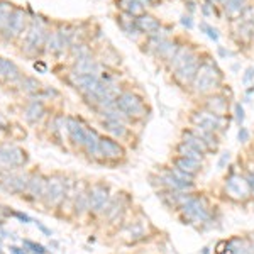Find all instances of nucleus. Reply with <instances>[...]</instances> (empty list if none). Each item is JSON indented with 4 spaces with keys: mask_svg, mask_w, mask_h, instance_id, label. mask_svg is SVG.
Masks as SVG:
<instances>
[{
    "mask_svg": "<svg viewBox=\"0 0 254 254\" xmlns=\"http://www.w3.org/2000/svg\"><path fill=\"white\" fill-rule=\"evenodd\" d=\"M29 165V153L14 142H0V176Z\"/></svg>",
    "mask_w": 254,
    "mask_h": 254,
    "instance_id": "3",
    "label": "nucleus"
},
{
    "mask_svg": "<svg viewBox=\"0 0 254 254\" xmlns=\"http://www.w3.org/2000/svg\"><path fill=\"white\" fill-rule=\"evenodd\" d=\"M49 34L48 22L43 17H31L29 27H27L26 34L20 39V51L26 56H38L41 51H44V44H46Z\"/></svg>",
    "mask_w": 254,
    "mask_h": 254,
    "instance_id": "1",
    "label": "nucleus"
},
{
    "mask_svg": "<svg viewBox=\"0 0 254 254\" xmlns=\"http://www.w3.org/2000/svg\"><path fill=\"white\" fill-rule=\"evenodd\" d=\"M73 71L80 75H100V63L95 56H85V58L73 61Z\"/></svg>",
    "mask_w": 254,
    "mask_h": 254,
    "instance_id": "23",
    "label": "nucleus"
},
{
    "mask_svg": "<svg viewBox=\"0 0 254 254\" xmlns=\"http://www.w3.org/2000/svg\"><path fill=\"white\" fill-rule=\"evenodd\" d=\"M126 208H127L126 195L124 193L112 195V198H110V203H109L107 210H105V214H104V219L107 220L109 224L121 222V220L124 219Z\"/></svg>",
    "mask_w": 254,
    "mask_h": 254,
    "instance_id": "18",
    "label": "nucleus"
},
{
    "mask_svg": "<svg viewBox=\"0 0 254 254\" xmlns=\"http://www.w3.org/2000/svg\"><path fill=\"white\" fill-rule=\"evenodd\" d=\"M12 217H15V219H19V220H22L24 224H27V222H32V219L29 215H26V214H22V212H12L10 214Z\"/></svg>",
    "mask_w": 254,
    "mask_h": 254,
    "instance_id": "43",
    "label": "nucleus"
},
{
    "mask_svg": "<svg viewBox=\"0 0 254 254\" xmlns=\"http://www.w3.org/2000/svg\"><path fill=\"white\" fill-rule=\"evenodd\" d=\"M200 31L202 32H205V34L210 38L212 41H219V31L215 29V27H212L210 24H207V22H200Z\"/></svg>",
    "mask_w": 254,
    "mask_h": 254,
    "instance_id": "37",
    "label": "nucleus"
},
{
    "mask_svg": "<svg viewBox=\"0 0 254 254\" xmlns=\"http://www.w3.org/2000/svg\"><path fill=\"white\" fill-rule=\"evenodd\" d=\"M19 87L29 97H39L41 92H43V85H41V81L38 78H34V76L24 75L22 78L19 80Z\"/></svg>",
    "mask_w": 254,
    "mask_h": 254,
    "instance_id": "30",
    "label": "nucleus"
},
{
    "mask_svg": "<svg viewBox=\"0 0 254 254\" xmlns=\"http://www.w3.org/2000/svg\"><path fill=\"white\" fill-rule=\"evenodd\" d=\"M200 63H202V58L198 56V53L191 55L190 58L182 64V66L173 71V78H175L176 83L183 88L191 87V83H193V80L196 76V71H198Z\"/></svg>",
    "mask_w": 254,
    "mask_h": 254,
    "instance_id": "13",
    "label": "nucleus"
},
{
    "mask_svg": "<svg viewBox=\"0 0 254 254\" xmlns=\"http://www.w3.org/2000/svg\"><path fill=\"white\" fill-rule=\"evenodd\" d=\"M178 49H180V44L176 43V41L166 38V39H163L156 48H154V51L151 53V55H154L158 60H163L168 64L171 60H173V56L176 55Z\"/></svg>",
    "mask_w": 254,
    "mask_h": 254,
    "instance_id": "24",
    "label": "nucleus"
},
{
    "mask_svg": "<svg viewBox=\"0 0 254 254\" xmlns=\"http://www.w3.org/2000/svg\"><path fill=\"white\" fill-rule=\"evenodd\" d=\"M190 121H191V126L193 127H200L203 130H210V132H222V130L227 127L225 124V117H220V116H215V114L208 112V110H196L190 116Z\"/></svg>",
    "mask_w": 254,
    "mask_h": 254,
    "instance_id": "12",
    "label": "nucleus"
},
{
    "mask_svg": "<svg viewBox=\"0 0 254 254\" xmlns=\"http://www.w3.org/2000/svg\"><path fill=\"white\" fill-rule=\"evenodd\" d=\"M224 190L225 195L231 200H236V202H246V200H249L253 196L246 175L239 173H231L225 178Z\"/></svg>",
    "mask_w": 254,
    "mask_h": 254,
    "instance_id": "9",
    "label": "nucleus"
},
{
    "mask_svg": "<svg viewBox=\"0 0 254 254\" xmlns=\"http://www.w3.org/2000/svg\"><path fill=\"white\" fill-rule=\"evenodd\" d=\"M46 183H48V176H44L39 170L31 171L29 176V183H27L26 193L22 195V198L29 200V202H43L44 191H46Z\"/></svg>",
    "mask_w": 254,
    "mask_h": 254,
    "instance_id": "15",
    "label": "nucleus"
},
{
    "mask_svg": "<svg viewBox=\"0 0 254 254\" xmlns=\"http://www.w3.org/2000/svg\"><path fill=\"white\" fill-rule=\"evenodd\" d=\"M110 198H112V191H110V185L105 182H95L90 183L88 188V207L90 215L92 217H104L105 210H107Z\"/></svg>",
    "mask_w": 254,
    "mask_h": 254,
    "instance_id": "6",
    "label": "nucleus"
},
{
    "mask_svg": "<svg viewBox=\"0 0 254 254\" xmlns=\"http://www.w3.org/2000/svg\"><path fill=\"white\" fill-rule=\"evenodd\" d=\"M88 188L90 183L85 180H78L76 185V198H75V208H73V219L83 220L85 217L90 215V207H88Z\"/></svg>",
    "mask_w": 254,
    "mask_h": 254,
    "instance_id": "17",
    "label": "nucleus"
},
{
    "mask_svg": "<svg viewBox=\"0 0 254 254\" xmlns=\"http://www.w3.org/2000/svg\"><path fill=\"white\" fill-rule=\"evenodd\" d=\"M203 107H205V110H208V112L215 114V116L225 117L227 116V110H229V100L224 95L217 93V95H210L207 98Z\"/></svg>",
    "mask_w": 254,
    "mask_h": 254,
    "instance_id": "28",
    "label": "nucleus"
},
{
    "mask_svg": "<svg viewBox=\"0 0 254 254\" xmlns=\"http://www.w3.org/2000/svg\"><path fill=\"white\" fill-rule=\"evenodd\" d=\"M98 153H100V163H110L116 165L126 158V147L110 136H102L98 142Z\"/></svg>",
    "mask_w": 254,
    "mask_h": 254,
    "instance_id": "10",
    "label": "nucleus"
},
{
    "mask_svg": "<svg viewBox=\"0 0 254 254\" xmlns=\"http://www.w3.org/2000/svg\"><path fill=\"white\" fill-rule=\"evenodd\" d=\"M14 9H15L14 3L7 2V0H0V36L7 29V24H9Z\"/></svg>",
    "mask_w": 254,
    "mask_h": 254,
    "instance_id": "34",
    "label": "nucleus"
},
{
    "mask_svg": "<svg viewBox=\"0 0 254 254\" xmlns=\"http://www.w3.org/2000/svg\"><path fill=\"white\" fill-rule=\"evenodd\" d=\"M222 5H224L225 14H227L229 17L237 19L241 15V12L248 7V0H225Z\"/></svg>",
    "mask_w": 254,
    "mask_h": 254,
    "instance_id": "33",
    "label": "nucleus"
},
{
    "mask_svg": "<svg viewBox=\"0 0 254 254\" xmlns=\"http://www.w3.org/2000/svg\"><path fill=\"white\" fill-rule=\"evenodd\" d=\"M69 58L73 61L75 60H80V58H85V56H92V49L87 43H83V41H78V43L71 44V48H69Z\"/></svg>",
    "mask_w": 254,
    "mask_h": 254,
    "instance_id": "35",
    "label": "nucleus"
},
{
    "mask_svg": "<svg viewBox=\"0 0 254 254\" xmlns=\"http://www.w3.org/2000/svg\"><path fill=\"white\" fill-rule=\"evenodd\" d=\"M36 225H38V227L41 229V231H43L44 232V234H46V236H49V237H51L53 236V232L51 231H49V229L48 227H44V225L43 224H41V222H36Z\"/></svg>",
    "mask_w": 254,
    "mask_h": 254,
    "instance_id": "46",
    "label": "nucleus"
},
{
    "mask_svg": "<svg viewBox=\"0 0 254 254\" xmlns=\"http://www.w3.org/2000/svg\"><path fill=\"white\" fill-rule=\"evenodd\" d=\"M44 116H46V107H44L43 100L32 98V100L27 102L26 107H24V119L29 124H38Z\"/></svg>",
    "mask_w": 254,
    "mask_h": 254,
    "instance_id": "26",
    "label": "nucleus"
},
{
    "mask_svg": "<svg viewBox=\"0 0 254 254\" xmlns=\"http://www.w3.org/2000/svg\"><path fill=\"white\" fill-rule=\"evenodd\" d=\"M121 237L129 244H134L137 241H142L147 236V222H141V220H130L124 225L121 232Z\"/></svg>",
    "mask_w": 254,
    "mask_h": 254,
    "instance_id": "19",
    "label": "nucleus"
},
{
    "mask_svg": "<svg viewBox=\"0 0 254 254\" xmlns=\"http://www.w3.org/2000/svg\"><path fill=\"white\" fill-rule=\"evenodd\" d=\"M237 139H239V142H243V144H246V142L249 141V130L246 129V127L241 126V127H239V132H237Z\"/></svg>",
    "mask_w": 254,
    "mask_h": 254,
    "instance_id": "40",
    "label": "nucleus"
},
{
    "mask_svg": "<svg viewBox=\"0 0 254 254\" xmlns=\"http://www.w3.org/2000/svg\"><path fill=\"white\" fill-rule=\"evenodd\" d=\"M171 166L178 168V170H182L183 173L193 176V178H196V175L202 171L203 168V163L200 161H195V159H188V158H182V156H175L173 159H171Z\"/></svg>",
    "mask_w": 254,
    "mask_h": 254,
    "instance_id": "27",
    "label": "nucleus"
},
{
    "mask_svg": "<svg viewBox=\"0 0 254 254\" xmlns=\"http://www.w3.org/2000/svg\"><path fill=\"white\" fill-rule=\"evenodd\" d=\"M76 185L78 180L75 176H66V191H64V198L61 202L60 208L56 214L61 219H73V208H75V198H76Z\"/></svg>",
    "mask_w": 254,
    "mask_h": 254,
    "instance_id": "16",
    "label": "nucleus"
},
{
    "mask_svg": "<svg viewBox=\"0 0 254 254\" xmlns=\"http://www.w3.org/2000/svg\"><path fill=\"white\" fill-rule=\"evenodd\" d=\"M98 119H100V126L104 127V130L110 137L117 139V141L127 137L129 129H127V124H124V122L112 121V119H104V117H98Z\"/></svg>",
    "mask_w": 254,
    "mask_h": 254,
    "instance_id": "25",
    "label": "nucleus"
},
{
    "mask_svg": "<svg viewBox=\"0 0 254 254\" xmlns=\"http://www.w3.org/2000/svg\"><path fill=\"white\" fill-rule=\"evenodd\" d=\"M22 71L14 61L2 58L0 56V81H7V83H19L22 78Z\"/></svg>",
    "mask_w": 254,
    "mask_h": 254,
    "instance_id": "20",
    "label": "nucleus"
},
{
    "mask_svg": "<svg viewBox=\"0 0 254 254\" xmlns=\"http://www.w3.org/2000/svg\"><path fill=\"white\" fill-rule=\"evenodd\" d=\"M64 191H66V175H61V173L49 175L46 183V191H44L41 205L46 208V210L56 212L64 198Z\"/></svg>",
    "mask_w": 254,
    "mask_h": 254,
    "instance_id": "5",
    "label": "nucleus"
},
{
    "mask_svg": "<svg viewBox=\"0 0 254 254\" xmlns=\"http://www.w3.org/2000/svg\"><path fill=\"white\" fill-rule=\"evenodd\" d=\"M137 2L141 3V5L144 7V9H146V7H153V3H151V0H137Z\"/></svg>",
    "mask_w": 254,
    "mask_h": 254,
    "instance_id": "47",
    "label": "nucleus"
},
{
    "mask_svg": "<svg viewBox=\"0 0 254 254\" xmlns=\"http://www.w3.org/2000/svg\"><path fill=\"white\" fill-rule=\"evenodd\" d=\"M31 173H24V171H12L3 176H0V190L5 191L9 195L22 196L26 193L27 183H29Z\"/></svg>",
    "mask_w": 254,
    "mask_h": 254,
    "instance_id": "11",
    "label": "nucleus"
},
{
    "mask_svg": "<svg viewBox=\"0 0 254 254\" xmlns=\"http://www.w3.org/2000/svg\"><path fill=\"white\" fill-rule=\"evenodd\" d=\"M90 127L81 121L80 117L75 116H68L66 117V134H68V141L75 149L83 151L85 139H87Z\"/></svg>",
    "mask_w": 254,
    "mask_h": 254,
    "instance_id": "14",
    "label": "nucleus"
},
{
    "mask_svg": "<svg viewBox=\"0 0 254 254\" xmlns=\"http://www.w3.org/2000/svg\"><path fill=\"white\" fill-rule=\"evenodd\" d=\"M117 3V9L124 14H129L132 17H137V15L144 14V7L137 2V0H116Z\"/></svg>",
    "mask_w": 254,
    "mask_h": 254,
    "instance_id": "32",
    "label": "nucleus"
},
{
    "mask_svg": "<svg viewBox=\"0 0 254 254\" xmlns=\"http://www.w3.org/2000/svg\"><path fill=\"white\" fill-rule=\"evenodd\" d=\"M7 127H10V126H9V121H7V119L3 117L2 114H0V130L7 129Z\"/></svg>",
    "mask_w": 254,
    "mask_h": 254,
    "instance_id": "45",
    "label": "nucleus"
},
{
    "mask_svg": "<svg viewBox=\"0 0 254 254\" xmlns=\"http://www.w3.org/2000/svg\"><path fill=\"white\" fill-rule=\"evenodd\" d=\"M208 253H210V249H208V248H203V251H202V254H208Z\"/></svg>",
    "mask_w": 254,
    "mask_h": 254,
    "instance_id": "51",
    "label": "nucleus"
},
{
    "mask_svg": "<svg viewBox=\"0 0 254 254\" xmlns=\"http://www.w3.org/2000/svg\"><path fill=\"white\" fill-rule=\"evenodd\" d=\"M253 43H254V36H253Z\"/></svg>",
    "mask_w": 254,
    "mask_h": 254,
    "instance_id": "54",
    "label": "nucleus"
},
{
    "mask_svg": "<svg viewBox=\"0 0 254 254\" xmlns=\"http://www.w3.org/2000/svg\"><path fill=\"white\" fill-rule=\"evenodd\" d=\"M159 2V0H151V3H153V5H154V3H158Z\"/></svg>",
    "mask_w": 254,
    "mask_h": 254,
    "instance_id": "52",
    "label": "nucleus"
},
{
    "mask_svg": "<svg viewBox=\"0 0 254 254\" xmlns=\"http://www.w3.org/2000/svg\"><path fill=\"white\" fill-rule=\"evenodd\" d=\"M136 24H137V29L141 31L142 36H146V38H149V36H154L163 27V24L159 22V19H156L154 15H151V14H147V12H144V14H141V15H137V17H136Z\"/></svg>",
    "mask_w": 254,
    "mask_h": 254,
    "instance_id": "21",
    "label": "nucleus"
},
{
    "mask_svg": "<svg viewBox=\"0 0 254 254\" xmlns=\"http://www.w3.org/2000/svg\"><path fill=\"white\" fill-rule=\"evenodd\" d=\"M251 246H253V248H254V241H253V244H251Z\"/></svg>",
    "mask_w": 254,
    "mask_h": 254,
    "instance_id": "53",
    "label": "nucleus"
},
{
    "mask_svg": "<svg viewBox=\"0 0 254 254\" xmlns=\"http://www.w3.org/2000/svg\"><path fill=\"white\" fill-rule=\"evenodd\" d=\"M244 254H254V248H253V246H249V248L246 249V253H244Z\"/></svg>",
    "mask_w": 254,
    "mask_h": 254,
    "instance_id": "49",
    "label": "nucleus"
},
{
    "mask_svg": "<svg viewBox=\"0 0 254 254\" xmlns=\"http://www.w3.org/2000/svg\"><path fill=\"white\" fill-rule=\"evenodd\" d=\"M248 93H249V95H251V93H254V83H253L251 88H248Z\"/></svg>",
    "mask_w": 254,
    "mask_h": 254,
    "instance_id": "50",
    "label": "nucleus"
},
{
    "mask_svg": "<svg viewBox=\"0 0 254 254\" xmlns=\"http://www.w3.org/2000/svg\"><path fill=\"white\" fill-rule=\"evenodd\" d=\"M254 81V66H249L243 75V83L244 85H251Z\"/></svg>",
    "mask_w": 254,
    "mask_h": 254,
    "instance_id": "39",
    "label": "nucleus"
},
{
    "mask_svg": "<svg viewBox=\"0 0 254 254\" xmlns=\"http://www.w3.org/2000/svg\"><path fill=\"white\" fill-rule=\"evenodd\" d=\"M219 254H237L236 251H232V249L231 248H227V249H225V251H222V253H219Z\"/></svg>",
    "mask_w": 254,
    "mask_h": 254,
    "instance_id": "48",
    "label": "nucleus"
},
{
    "mask_svg": "<svg viewBox=\"0 0 254 254\" xmlns=\"http://www.w3.org/2000/svg\"><path fill=\"white\" fill-rule=\"evenodd\" d=\"M175 153H176V156L195 159V161H200V163L205 161V154H202L200 151L193 149V147H190V146L185 144V142H182V141H180L178 144L175 146Z\"/></svg>",
    "mask_w": 254,
    "mask_h": 254,
    "instance_id": "31",
    "label": "nucleus"
},
{
    "mask_svg": "<svg viewBox=\"0 0 254 254\" xmlns=\"http://www.w3.org/2000/svg\"><path fill=\"white\" fill-rule=\"evenodd\" d=\"M234 117H236V121H237V124H239V126L244 122L246 114H244V107L241 104H236L234 105Z\"/></svg>",
    "mask_w": 254,
    "mask_h": 254,
    "instance_id": "38",
    "label": "nucleus"
},
{
    "mask_svg": "<svg viewBox=\"0 0 254 254\" xmlns=\"http://www.w3.org/2000/svg\"><path fill=\"white\" fill-rule=\"evenodd\" d=\"M231 161V153H222V156H220V159H219V163H217V166L220 168V170H222V168H225V165H227V163Z\"/></svg>",
    "mask_w": 254,
    "mask_h": 254,
    "instance_id": "42",
    "label": "nucleus"
},
{
    "mask_svg": "<svg viewBox=\"0 0 254 254\" xmlns=\"http://www.w3.org/2000/svg\"><path fill=\"white\" fill-rule=\"evenodd\" d=\"M182 142H185V144H188L190 147H193V149L200 151V153L205 154V156H207L208 153H210V151H208V147H207V144L202 141V137H200L193 129H183L182 130Z\"/></svg>",
    "mask_w": 254,
    "mask_h": 254,
    "instance_id": "29",
    "label": "nucleus"
},
{
    "mask_svg": "<svg viewBox=\"0 0 254 254\" xmlns=\"http://www.w3.org/2000/svg\"><path fill=\"white\" fill-rule=\"evenodd\" d=\"M100 137H102L100 134H98L95 129L90 127L87 139H85V144H83V154L90 159V161L100 163V153H98V142H100Z\"/></svg>",
    "mask_w": 254,
    "mask_h": 254,
    "instance_id": "22",
    "label": "nucleus"
},
{
    "mask_svg": "<svg viewBox=\"0 0 254 254\" xmlns=\"http://www.w3.org/2000/svg\"><path fill=\"white\" fill-rule=\"evenodd\" d=\"M9 249H10V253H12V254H29V253H27V249H26V248L22 249V248H17V246H10Z\"/></svg>",
    "mask_w": 254,
    "mask_h": 254,
    "instance_id": "44",
    "label": "nucleus"
},
{
    "mask_svg": "<svg viewBox=\"0 0 254 254\" xmlns=\"http://www.w3.org/2000/svg\"><path fill=\"white\" fill-rule=\"evenodd\" d=\"M116 107L122 110L130 121L144 119L147 114L146 102L142 100V97H139L134 92H122L116 100Z\"/></svg>",
    "mask_w": 254,
    "mask_h": 254,
    "instance_id": "7",
    "label": "nucleus"
},
{
    "mask_svg": "<svg viewBox=\"0 0 254 254\" xmlns=\"http://www.w3.org/2000/svg\"><path fill=\"white\" fill-rule=\"evenodd\" d=\"M180 22L183 24V26L187 27V29H191L193 27V19H191V15L190 14H185V15H182V19H180Z\"/></svg>",
    "mask_w": 254,
    "mask_h": 254,
    "instance_id": "41",
    "label": "nucleus"
},
{
    "mask_svg": "<svg viewBox=\"0 0 254 254\" xmlns=\"http://www.w3.org/2000/svg\"><path fill=\"white\" fill-rule=\"evenodd\" d=\"M183 224L188 225H203L212 222V210L208 205V200L202 195H193L185 205L178 210Z\"/></svg>",
    "mask_w": 254,
    "mask_h": 254,
    "instance_id": "2",
    "label": "nucleus"
},
{
    "mask_svg": "<svg viewBox=\"0 0 254 254\" xmlns=\"http://www.w3.org/2000/svg\"><path fill=\"white\" fill-rule=\"evenodd\" d=\"M22 244H24V248L27 249V251H31L32 254H46V248H44L43 244H38V243H34V241H29V239H24L22 241Z\"/></svg>",
    "mask_w": 254,
    "mask_h": 254,
    "instance_id": "36",
    "label": "nucleus"
},
{
    "mask_svg": "<svg viewBox=\"0 0 254 254\" xmlns=\"http://www.w3.org/2000/svg\"><path fill=\"white\" fill-rule=\"evenodd\" d=\"M29 22H31V17L27 14L26 9L22 7H15L14 12H12V17L7 24V29L3 31L2 38L10 43V41H17V39H22V36L26 34L27 27H29Z\"/></svg>",
    "mask_w": 254,
    "mask_h": 254,
    "instance_id": "8",
    "label": "nucleus"
},
{
    "mask_svg": "<svg viewBox=\"0 0 254 254\" xmlns=\"http://www.w3.org/2000/svg\"><path fill=\"white\" fill-rule=\"evenodd\" d=\"M222 83V73L212 61H202L196 71V76L191 83V90L196 95H207L217 90Z\"/></svg>",
    "mask_w": 254,
    "mask_h": 254,
    "instance_id": "4",
    "label": "nucleus"
}]
</instances>
